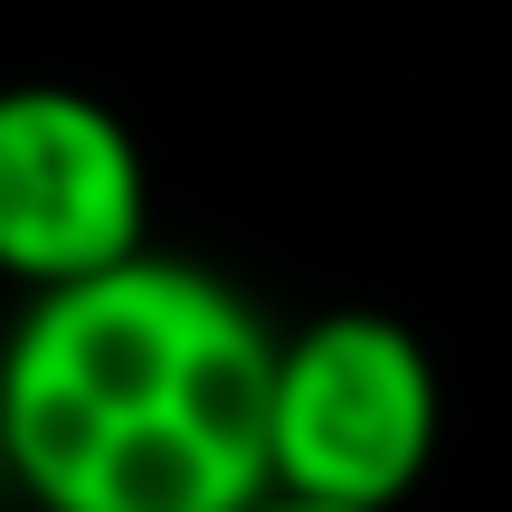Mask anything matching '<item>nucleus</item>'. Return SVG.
<instances>
[{
	"mask_svg": "<svg viewBox=\"0 0 512 512\" xmlns=\"http://www.w3.org/2000/svg\"><path fill=\"white\" fill-rule=\"evenodd\" d=\"M266 456L275 494L399 512L437 456V361L389 313H313L304 332H275L266 389Z\"/></svg>",
	"mask_w": 512,
	"mask_h": 512,
	"instance_id": "2",
	"label": "nucleus"
},
{
	"mask_svg": "<svg viewBox=\"0 0 512 512\" xmlns=\"http://www.w3.org/2000/svg\"><path fill=\"white\" fill-rule=\"evenodd\" d=\"M0 494H10V456H0Z\"/></svg>",
	"mask_w": 512,
	"mask_h": 512,
	"instance_id": "5",
	"label": "nucleus"
},
{
	"mask_svg": "<svg viewBox=\"0 0 512 512\" xmlns=\"http://www.w3.org/2000/svg\"><path fill=\"white\" fill-rule=\"evenodd\" d=\"M275 332L190 256H124L19 304L0 342V456L38 512H247Z\"/></svg>",
	"mask_w": 512,
	"mask_h": 512,
	"instance_id": "1",
	"label": "nucleus"
},
{
	"mask_svg": "<svg viewBox=\"0 0 512 512\" xmlns=\"http://www.w3.org/2000/svg\"><path fill=\"white\" fill-rule=\"evenodd\" d=\"M152 171L133 124L86 86H0V275L19 294L105 275L152 238Z\"/></svg>",
	"mask_w": 512,
	"mask_h": 512,
	"instance_id": "3",
	"label": "nucleus"
},
{
	"mask_svg": "<svg viewBox=\"0 0 512 512\" xmlns=\"http://www.w3.org/2000/svg\"><path fill=\"white\" fill-rule=\"evenodd\" d=\"M247 512H342V503H304V494H266V503H247Z\"/></svg>",
	"mask_w": 512,
	"mask_h": 512,
	"instance_id": "4",
	"label": "nucleus"
}]
</instances>
